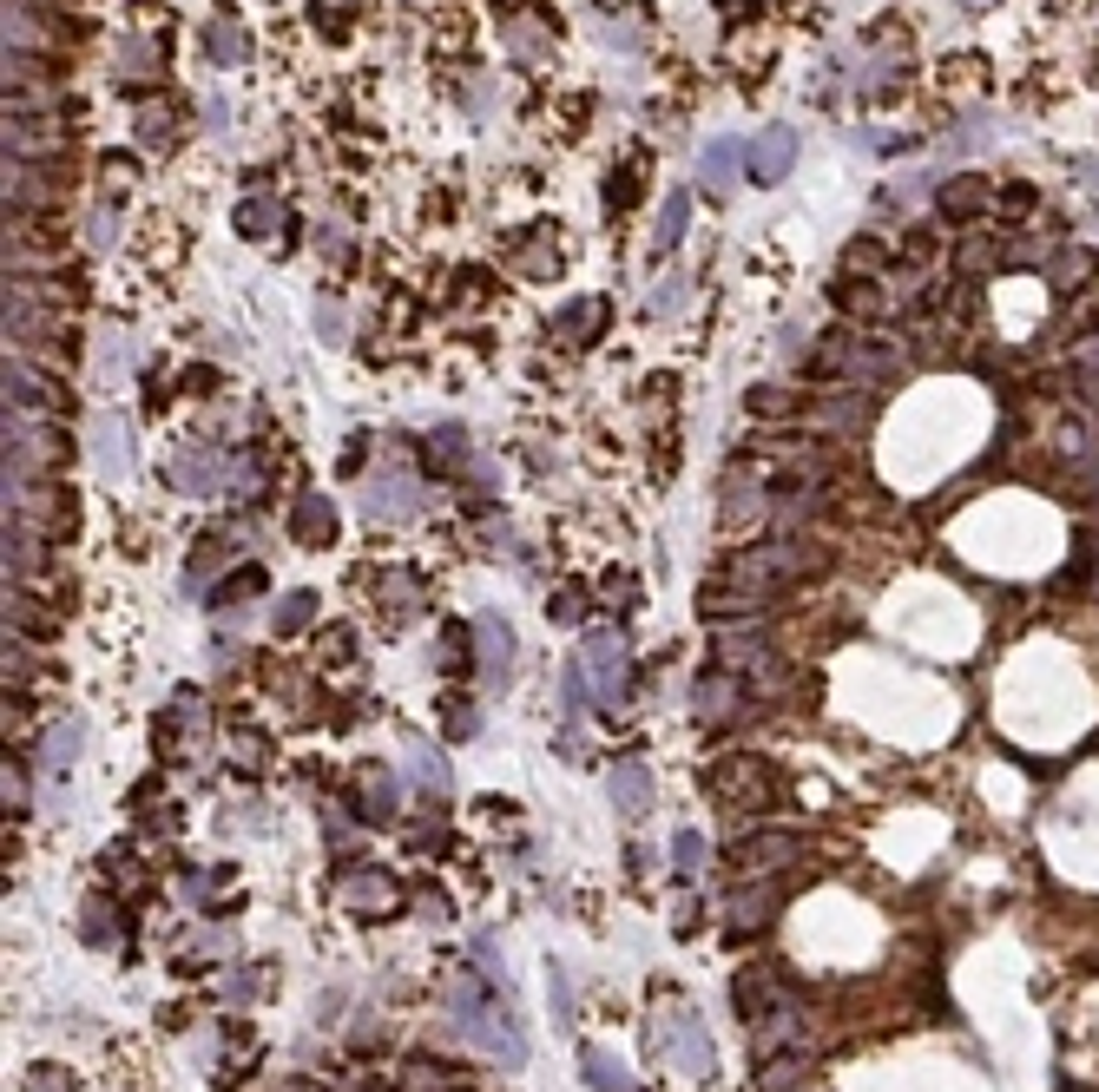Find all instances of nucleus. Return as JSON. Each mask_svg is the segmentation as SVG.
Here are the masks:
<instances>
[{
  "instance_id": "2f4dec72",
  "label": "nucleus",
  "mask_w": 1099,
  "mask_h": 1092,
  "mask_svg": "<svg viewBox=\"0 0 1099 1092\" xmlns=\"http://www.w3.org/2000/svg\"><path fill=\"white\" fill-rule=\"evenodd\" d=\"M837 303L857 310V316H869V310H875V290H869V284H837Z\"/></svg>"
},
{
  "instance_id": "9b49d317",
  "label": "nucleus",
  "mask_w": 1099,
  "mask_h": 1092,
  "mask_svg": "<svg viewBox=\"0 0 1099 1092\" xmlns=\"http://www.w3.org/2000/svg\"><path fill=\"white\" fill-rule=\"evenodd\" d=\"M422 507H428V494L415 487L402 467H388V475L369 481V513L376 520H408V513H422Z\"/></svg>"
},
{
  "instance_id": "f704fd0d",
  "label": "nucleus",
  "mask_w": 1099,
  "mask_h": 1092,
  "mask_svg": "<svg viewBox=\"0 0 1099 1092\" xmlns=\"http://www.w3.org/2000/svg\"><path fill=\"white\" fill-rule=\"evenodd\" d=\"M448 731H455V737H474V711H468V698H448Z\"/></svg>"
},
{
  "instance_id": "cd10ccee",
  "label": "nucleus",
  "mask_w": 1099,
  "mask_h": 1092,
  "mask_svg": "<svg viewBox=\"0 0 1099 1092\" xmlns=\"http://www.w3.org/2000/svg\"><path fill=\"white\" fill-rule=\"evenodd\" d=\"M586 1079H593L599 1092H626V1079H619V1066L606 1059V1053H586Z\"/></svg>"
},
{
  "instance_id": "e433bc0d",
  "label": "nucleus",
  "mask_w": 1099,
  "mask_h": 1092,
  "mask_svg": "<svg viewBox=\"0 0 1099 1092\" xmlns=\"http://www.w3.org/2000/svg\"><path fill=\"white\" fill-rule=\"evenodd\" d=\"M343 896H350V902H388V896H396V888H388V882H350Z\"/></svg>"
},
{
  "instance_id": "c9c22d12",
  "label": "nucleus",
  "mask_w": 1099,
  "mask_h": 1092,
  "mask_svg": "<svg viewBox=\"0 0 1099 1092\" xmlns=\"http://www.w3.org/2000/svg\"><path fill=\"white\" fill-rule=\"evenodd\" d=\"M72 751H80V724H66V731L54 737V757H46V763L60 771V763H72Z\"/></svg>"
},
{
  "instance_id": "f3484780",
  "label": "nucleus",
  "mask_w": 1099,
  "mask_h": 1092,
  "mask_svg": "<svg viewBox=\"0 0 1099 1092\" xmlns=\"http://www.w3.org/2000/svg\"><path fill=\"white\" fill-rule=\"evenodd\" d=\"M744 408H751V415H764V421H784V415H797V408H803V395H797V388H777V382H764V388H751V395H744Z\"/></svg>"
},
{
  "instance_id": "9d476101",
  "label": "nucleus",
  "mask_w": 1099,
  "mask_h": 1092,
  "mask_svg": "<svg viewBox=\"0 0 1099 1092\" xmlns=\"http://www.w3.org/2000/svg\"><path fill=\"white\" fill-rule=\"evenodd\" d=\"M579 665L593 672V685H599V698H606V705H619V698H626V652H619V638H613V632H593V638H586V658H579Z\"/></svg>"
},
{
  "instance_id": "f03ea898",
  "label": "nucleus",
  "mask_w": 1099,
  "mask_h": 1092,
  "mask_svg": "<svg viewBox=\"0 0 1099 1092\" xmlns=\"http://www.w3.org/2000/svg\"><path fill=\"white\" fill-rule=\"evenodd\" d=\"M0 388H7V415H60L72 408V388L54 376V369H40L27 356L7 350V369H0Z\"/></svg>"
},
{
  "instance_id": "f8f14e48",
  "label": "nucleus",
  "mask_w": 1099,
  "mask_h": 1092,
  "mask_svg": "<svg viewBox=\"0 0 1099 1092\" xmlns=\"http://www.w3.org/2000/svg\"><path fill=\"white\" fill-rule=\"evenodd\" d=\"M290 540H303V546H330L336 540L330 494H297V507H290Z\"/></svg>"
},
{
  "instance_id": "393cba45",
  "label": "nucleus",
  "mask_w": 1099,
  "mask_h": 1092,
  "mask_svg": "<svg viewBox=\"0 0 1099 1092\" xmlns=\"http://www.w3.org/2000/svg\"><path fill=\"white\" fill-rule=\"evenodd\" d=\"M271 225H277V205H271V197H244V205H237V231H244V237H271Z\"/></svg>"
},
{
  "instance_id": "6e6552de",
  "label": "nucleus",
  "mask_w": 1099,
  "mask_h": 1092,
  "mask_svg": "<svg viewBox=\"0 0 1099 1092\" xmlns=\"http://www.w3.org/2000/svg\"><path fill=\"white\" fill-rule=\"evenodd\" d=\"M744 165H751V178H757V185L790 178V165H797V132H790V126H764V132L751 139Z\"/></svg>"
},
{
  "instance_id": "5701e85b",
  "label": "nucleus",
  "mask_w": 1099,
  "mask_h": 1092,
  "mask_svg": "<svg viewBox=\"0 0 1099 1092\" xmlns=\"http://www.w3.org/2000/svg\"><path fill=\"white\" fill-rule=\"evenodd\" d=\"M310 618H316V592H290V600L277 606V618H271V626H277V638H290V632H303Z\"/></svg>"
},
{
  "instance_id": "4468645a",
  "label": "nucleus",
  "mask_w": 1099,
  "mask_h": 1092,
  "mask_svg": "<svg viewBox=\"0 0 1099 1092\" xmlns=\"http://www.w3.org/2000/svg\"><path fill=\"white\" fill-rule=\"evenodd\" d=\"M744 152H751V145H738V139H712V145L698 152V178L712 185V191H724V185H731V171H738V159H744Z\"/></svg>"
},
{
  "instance_id": "4c0bfd02",
  "label": "nucleus",
  "mask_w": 1099,
  "mask_h": 1092,
  "mask_svg": "<svg viewBox=\"0 0 1099 1092\" xmlns=\"http://www.w3.org/2000/svg\"><path fill=\"white\" fill-rule=\"evenodd\" d=\"M415 771H422V777H428L435 790L448 783V763H442V757H428V751H415Z\"/></svg>"
},
{
  "instance_id": "aec40b11",
  "label": "nucleus",
  "mask_w": 1099,
  "mask_h": 1092,
  "mask_svg": "<svg viewBox=\"0 0 1099 1092\" xmlns=\"http://www.w3.org/2000/svg\"><path fill=\"white\" fill-rule=\"evenodd\" d=\"M685 211H692V197H685V191H672V197H665V211H658V231H652L658 251H672V244L685 237Z\"/></svg>"
},
{
  "instance_id": "f257e3e1",
  "label": "nucleus",
  "mask_w": 1099,
  "mask_h": 1092,
  "mask_svg": "<svg viewBox=\"0 0 1099 1092\" xmlns=\"http://www.w3.org/2000/svg\"><path fill=\"white\" fill-rule=\"evenodd\" d=\"M7 520L14 527H34V533H60V527H72V494L46 475H14L7 467Z\"/></svg>"
},
{
  "instance_id": "412c9836",
  "label": "nucleus",
  "mask_w": 1099,
  "mask_h": 1092,
  "mask_svg": "<svg viewBox=\"0 0 1099 1092\" xmlns=\"http://www.w3.org/2000/svg\"><path fill=\"white\" fill-rule=\"evenodd\" d=\"M356 803H362V816H388V810H396L388 771H362V783H356Z\"/></svg>"
},
{
  "instance_id": "423d86ee",
  "label": "nucleus",
  "mask_w": 1099,
  "mask_h": 1092,
  "mask_svg": "<svg viewBox=\"0 0 1099 1092\" xmlns=\"http://www.w3.org/2000/svg\"><path fill=\"white\" fill-rule=\"evenodd\" d=\"M7 303H40L72 316L86 303V270H7Z\"/></svg>"
},
{
  "instance_id": "1a4fd4ad",
  "label": "nucleus",
  "mask_w": 1099,
  "mask_h": 1092,
  "mask_svg": "<svg viewBox=\"0 0 1099 1092\" xmlns=\"http://www.w3.org/2000/svg\"><path fill=\"white\" fill-rule=\"evenodd\" d=\"M474 645H481V665H487V685H507L514 678V632H507V618L501 612H481L474 618Z\"/></svg>"
},
{
  "instance_id": "39448f33",
  "label": "nucleus",
  "mask_w": 1099,
  "mask_h": 1092,
  "mask_svg": "<svg viewBox=\"0 0 1099 1092\" xmlns=\"http://www.w3.org/2000/svg\"><path fill=\"white\" fill-rule=\"evenodd\" d=\"M7 350H46V356H72V322L66 310H40V303H7Z\"/></svg>"
},
{
  "instance_id": "6ab92c4d",
  "label": "nucleus",
  "mask_w": 1099,
  "mask_h": 1092,
  "mask_svg": "<svg viewBox=\"0 0 1099 1092\" xmlns=\"http://www.w3.org/2000/svg\"><path fill=\"white\" fill-rule=\"evenodd\" d=\"M981 205H988V185H981V178H955V185H942V211H948V217H974Z\"/></svg>"
},
{
  "instance_id": "7c9ffc66",
  "label": "nucleus",
  "mask_w": 1099,
  "mask_h": 1092,
  "mask_svg": "<svg viewBox=\"0 0 1099 1092\" xmlns=\"http://www.w3.org/2000/svg\"><path fill=\"white\" fill-rule=\"evenodd\" d=\"M211 54L217 60H244V34L231 27V20H217V27H211Z\"/></svg>"
},
{
  "instance_id": "a211bd4d",
  "label": "nucleus",
  "mask_w": 1099,
  "mask_h": 1092,
  "mask_svg": "<svg viewBox=\"0 0 1099 1092\" xmlns=\"http://www.w3.org/2000/svg\"><path fill=\"white\" fill-rule=\"evenodd\" d=\"M92 441H100L92 455H100L106 475H126V467H132V448H126V428H119V421H100V428H92Z\"/></svg>"
},
{
  "instance_id": "ea45409f",
  "label": "nucleus",
  "mask_w": 1099,
  "mask_h": 1092,
  "mask_svg": "<svg viewBox=\"0 0 1099 1092\" xmlns=\"http://www.w3.org/2000/svg\"><path fill=\"white\" fill-rule=\"evenodd\" d=\"M553 618H567V626H573V618H579V592H559V600H553Z\"/></svg>"
},
{
  "instance_id": "20e7f679",
  "label": "nucleus",
  "mask_w": 1099,
  "mask_h": 1092,
  "mask_svg": "<svg viewBox=\"0 0 1099 1092\" xmlns=\"http://www.w3.org/2000/svg\"><path fill=\"white\" fill-rule=\"evenodd\" d=\"M66 461V435L46 415H7V467L14 475H46Z\"/></svg>"
},
{
  "instance_id": "a878e982",
  "label": "nucleus",
  "mask_w": 1099,
  "mask_h": 1092,
  "mask_svg": "<svg viewBox=\"0 0 1099 1092\" xmlns=\"http://www.w3.org/2000/svg\"><path fill=\"white\" fill-rule=\"evenodd\" d=\"M718 652L731 665H757V658H764V632H757V626L751 632H718Z\"/></svg>"
},
{
  "instance_id": "7ed1b4c3",
  "label": "nucleus",
  "mask_w": 1099,
  "mask_h": 1092,
  "mask_svg": "<svg viewBox=\"0 0 1099 1092\" xmlns=\"http://www.w3.org/2000/svg\"><path fill=\"white\" fill-rule=\"evenodd\" d=\"M72 191V159H7V211H54Z\"/></svg>"
},
{
  "instance_id": "2eb2a0df",
  "label": "nucleus",
  "mask_w": 1099,
  "mask_h": 1092,
  "mask_svg": "<svg viewBox=\"0 0 1099 1092\" xmlns=\"http://www.w3.org/2000/svg\"><path fill=\"white\" fill-rule=\"evenodd\" d=\"M613 803H619V816H639L652 803V777L639 771V763H619L613 771Z\"/></svg>"
},
{
  "instance_id": "a19ab883",
  "label": "nucleus",
  "mask_w": 1099,
  "mask_h": 1092,
  "mask_svg": "<svg viewBox=\"0 0 1099 1092\" xmlns=\"http://www.w3.org/2000/svg\"><path fill=\"white\" fill-rule=\"evenodd\" d=\"M961 7H988V0H961Z\"/></svg>"
},
{
  "instance_id": "dca6fc26",
  "label": "nucleus",
  "mask_w": 1099,
  "mask_h": 1092,
  "mask_svg": "<svg viewBox=\"0 0 1099 1092\" xmlns=\"http://www.w3.org/2000/svg\"><path fill=\"white\" fill-rule=\"evenodd\" d=\"M692 698H698V705H692L698 717H712V724H724V717L738 711V685H731V678H704V685L692 691Z\"/></svg>"
},
{
  "instance_id": "4be33fe9",
  "label": "nucleus",
  "mask_w": 1099,
  "mask_h": 1092,
  "mask_svg": "<svg viewBox=\"0 0 1099 1092\" xmlns=\"http://www.w3.org/2000/svg\"><path fill=\"white\" fill-rule=\"evenodd\" d=\"M428 461H435V467H468V461H474V455H468V435H461V428L428 435Z\"/></svg>"
},
{
  "instance_id": "473e14b6",
  "label": "nucleus",
  "mask_w": 1099,
  "mask_h": 1092,
  "mask_svg": "<svg viewBox=\"0 0 1099 1092\" xmlns=\"http://www.w3.org/2000/svg\"><path fill=\"white\" fill-rule=\"evenodd\" d=\"M672 849H678V868H685V876L704 862V842H698V830H678V842H672Z\"/></svg>"
},
{
  "instance_id": "b1692460",
  "label": "nucleus",
  "mask_w": 1099,
  "mask_h": 1092,
  "mask_svg": "<svg viewBox=\"0 0 1099 1092\" xmlns=\"http://www.w3.org/2000/svg\"><path fill=\"white\" fill-rule=\"evenodd\" d=\"M251 592H263V566H237L231 580H217V606H244Z\"/></svg>"
},
{
  "instance_id": "c756f323",
  "label": "nucleus",
  "mask_w": 1099,
  "mask_h": 1092,
  "mask_svg": "<svg viewBox=\"0 0 1099 1092\" xmlns=\"http://www.w3.org/2000/svg\"><path fill=\"white\" fill-rule=\"evenodd\" d=\"M139 139H145V145H172V139H178V119H172V112H145Z\"/></svg>"
},
{
  "instance_id": "72a5a7b5",
  "label": "nucleus",
  "mask_w": 1099,
  "mask_h": 1092,
  "mask_svg": "<svg viewBox=\"0 0 1099 1092\" xmlns=\"http://www.w3.org/2000/svg\"><path fill=\"white\" fill-rule=\"evenodd\" d=\"M217 560H231V540H205V553H198V566H191V580H205Z\"/></svg>"
},
{
  "instance_id": "0eeeda50",
  "label": "nucleus",
  "mask_w": 1099,
  "mask_h": 1092,
  "mask_svg": "<svg viewBox=\"0 0 1099 1092\" xmlns=\"http://www.w3.org/2000/svg\"><path fill=\"white\" fill-rule=\"evenodd\" d=\"M66 112H7V159H60L66 152Z\"/></svg>"
},
{
  "instance_id": "c85d7f7f",
  "label": "nucleus",
  "mask_w": 1099,
  "mask_h": 1092,
  "mask_svg": "<svg viewBox=\"0 0 1099 1092\" xmlns=\"http://www.w3.org/2000/svg\"><path fill=\"white\" fill-rule=\"evenodd\" d=\"M1054 277H1060V290H1080V277H1093V257H1086V251H1066V257L1054 264Z\"/></svg>"
},
{
  "instance_id": "ddd939ff",
  "label": "nucleus",
  "mask_w": 1099,
  "mask_h": 1092,
  "mask_svg": "<svg viewBox=\"0 0 1099 1092\" xmlns=\"http://www.w3.org/2000/svg\"><path fill=\"white\" fill-rule=\"evenodd\" d=\"M172 481L185 494H217V481H225V455H198V448H185L172 461Z\"/></svg>"
},
{
  "instance_id": "bb28decb",
  "label": "nucleus",
  "mask_w": 1099,
  "mask_h": 1092,
  "mask_svg": "<svg viewBox=\"0 0 1099 1092\" xmlns=\"http://www.w3.org/2000/svg\"><path fill=\"white\" fill-rule=\"evenodd\" d=\"M678 1053H685V1066H692V1079H704L712 1073V1047H704V1033L685 1021V1033H678Z\"/></svg>"
},
{
  "instance_id": "58836bf2",
  "label": "nucleus",
  "mask_w": 1099,
  "mask_h": 1092,
  "mask_svg": "<svg viewBox=\"0 0 1099 1092\" xmlns=\"http://www.w3.org/2000/svg\"><path fill=\"white\" fill-rule=\"evenodd\" d=\"M461 638H468L461 626H448V632H442V665H448V672H461Z\"/></svg>"
}]
</instances>
